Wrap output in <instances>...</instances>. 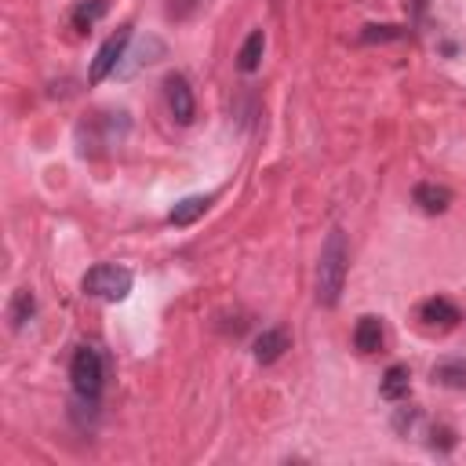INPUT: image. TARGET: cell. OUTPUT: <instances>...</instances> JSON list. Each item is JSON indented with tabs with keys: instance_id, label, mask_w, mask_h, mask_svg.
<instances>
[{
	"instance_id": "6da1fadb",
	"label": "cell",
	"mask_w": 466,
	"mask_h": 466,
	"mask_svg": "<svg viewBox=\"0 0 466 466\" xmlns=\"http://www.w3.org/2000/svg\"><path fill=\"white\" fill-rule=\"evenodd\" d=\"M347 270H350V244L343 230H331L321 244V259H317V303L321 306H336L347 285Z\"/></svg>"
},
{
	"instance_id": "7a4b0ae2",
	"label": "cell",
	"mask_w": 466,
	"mask_h": 466,
	"mask_svg": "<svg viewBox=\"0 0 466 466\" xmlns=\"http://www.w3.org/2000/svg\"><path fill=\"white\" fill-rule=\"evenodd\" d=\"M131 281H136V277H131L127 266H117V262H99V266H92V270L84 274L81 288H84V295H92V299H102V303H120V299H127Z\"/></svg>"
},
{
	"instance_id": "3957f363",
	"label": "cell",
	"mask_w": 466,
	"mask_h": 466,
	"mask_svg": "<svg viewBox=\"0 0 466 466\" xmlns=\"http://www.w3.org/2000/svg\"><path fill=\"white\" fill-rule=\"evenodd\" d=\"M70 379H74V393L81 401H99L102 397V382H106V361L95 347H77L74 361H70Z\"/></svg>"
},
{
	"instance_id": "277c9868",
	"label": "cell",
	"mask_w": 466,
	"mask_h": 466,
	"mask_svg": "<svg viewBox=\"0 0 466 466\" xmlns=\"http://www.w3.org/2000/svg\"><path fill=\"white\" fill-rule=\"evenodd\" d=\"M127 40H131V30L124 26V30H117L102 48H99V55H95V62H92V84H102L113 70H120V58H124V51H127Z\"/></svg>"
},
{
	"instance_id": "5b68a950",
	"label": "cell",
	"mask_w": 466,
	"mask_h": 466,
	"mask_svg": "<svg viewBox=\"0 0 466 466\" xmlns=\"http://www.w3.org/2000/svg\"><path fill=\"white\" fill-rule=\"evenodd\" d=\"M164 99H168V110H171L175 124H182V127L193 124L197 102H193V88H189V81L182 74H168L164 77Z\"/></svg>"
},
{
	"instance_id": "8992f818",
	"label": "cell",
	"mask_w": 466,
	"mask_h": 466,
	"mask_svg": "<svg viewBox=\"0 0 466 466\" xmlns=\"http://www.w3.org/2000/svg\"><path fill=\"white\" fill-rule=\"evenodd\" d=\"M419 321H423L426 328H441V331H448V328H455V324L462 321V313H459V306H455L452 299L434 295V299L419 303Z\"/></svg>"
},
{
	"instance_id": "52a82bcc",
	"label": "cell",
	"mask_w": 466,
	"mask_h": 466,
	"mask_svg": "<svg viewBox=\"0 0 466 466\" xmlns=\"http://www.w3.org/2000/svg\"><path fill=\"white\" fill-rule=\"evenodd\" d=\"M412 201L419 205V212L426 215H444L452 208V189L448 186H437V182H419L412 189Z\"/></svg>"
},
{
	"instance_id": "ba28073f",
	"label": "cell",
	"mask_w": 466,
	"mask_h": 466,
	"mask_svg": "<svg viewBox=\"0 0 466 466\" xmlns=\"http://www.w3.org/2000/svg\"><path fill=\"white\" fill-rule=\"evenodd\" d=\"M288 347H292V339H288L285 328H266L262 336L255 339V361H259V365H274V361L285 357Z\"/></svg>"
},
{
	"instance_id": "9c48e42d",
	"label": "cell",
	"mask_w": 466,
	"mask_h": 466,
	"mask_svg": "<svg viewBox=\"0 0 466 466\" xmlns=\"http://www.w3.org/2000/svg\"><path fill=\"white\" fill-rule=\"evenodd\" d=\"M212 208V197L205 193H193V197H182V201L168 212V226H193L205 212Z\"/></svg>"
},
{
	"instance_id": "30bf717a",
	"label": "cell",
	"mask_w": 466,
	"mask_h": 466,
	"mask_svg": "<svg viewBox=\"0 0 466 466\" xmlns=\"http://www.w3.org/2000/svg\"><path fill=\"white\" fill-rule=\"evenodd\" d=\"M382 343H386V331H382V321L379 317H361L357 321V328H354V347L361 350V354H379L382 350Z\"/></svg>"
},
{
	"instance_id": "8fae6325",
	"label": "cell",
	"mask_w": 466,
	"mask_h": 466,
	"mask_svg": "<svg viewBox=\"0 0 466 466\" xmlns=\"http://www.w3.org/2000/svg\"><path fill=\"white\" fill-rule=\"evenodd\" d=\"M409 390H412V372H409V365H390L386 375H382L379 393L386 397V401H405Z\"/></svg>"
},
{
	"instance_id": "7c38bea8",
	"label": "cell",
	"mask_w": 466,
	"mask_h": 466,
	"mask_svg": "<svg viewBox=\"0 0 466 466\" xmlns=\"http://www.w3.org/2000/svg\"><path fill=\"white\" fill-rule=\"evenodd\" d=\"M262 51H266V33L262 30H251L237 51V70L241 74H255L259 66H262Z\"/></svg>"
},
{
	"instance_id": "4fadbf2b",
	"label": "cell",
	"mask_w": 466,
	"mask_h": 466,
	"mask_svg": "<svg viewBox=\"0 0 466 466\" xmlns=\"http://www.w3.org/2000/svg\"><path fill=\"white\" fill-rule=\"evenodd\" d=\"M434 382L448 386V390H466V361L462 357H444L434 365Z\"/></svg>"
},
{
	"instance_id": "5bb4252c",
	"label": "cell",
	"mask_w": 466,
	"mask_h": 466,
	"mask_svg": "<svg viewBox=\"0 0 466 466\" xmlns=\"http://www.w3.org/2000/svg\"><path fill=\"white\" fill-rule=\"evenodd\" d=\"M33 313H37V299H33V292H30V288H19V292L12 295V306H8V321H12V328H15V331L26 328V324L33 321Z\"/></svg>"
},
{
	"instance_id": "9a60e30c",
	"label": "cell",
	"mask_w": 466,
	"mask_h": 466,
	"mask_svg": "<svg viewBox=\"0 0 466 466\" xmlns=\"http://www.w3.org/2000/svg\"><path fill=\"white\" fill-rule=\"evenodd\" d=\"M106 12H110V0H81V4L74 8V30H77V33H88Z\"/></svg>"
},
{
	"instance_id": "2e32d148",
	"label": "cell",
	"mask_w": 466,
	"mask_h": 466,
	"mask_svg": "<svg viewBox=\"0 0 466 466\" xmlns=\"http://www.w3.org/2000/svg\"><path fill=\"white\" fill-rule=\"evenodd\" d=\"M401 37H405L401 26H368V30L361 33L365 44H372V40H401Z\"/></svg>"
},
{
	"instance_id": "e0dca14e",
	"label": "cell",
	"mask_w": 466,
	"mask_h": 466,
	"mask_svg": "<svg viewBox=\"0 0 466 466\" xmlns=\"http://www.w3.org/2000/svg\"><path fill=\"white\" fill-rule=\"evenodd\" d=\"M197 8H201V0H168V19L182 22V19H189Z\"/></svg>"
}]
</instances>
